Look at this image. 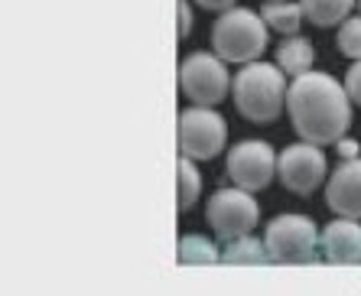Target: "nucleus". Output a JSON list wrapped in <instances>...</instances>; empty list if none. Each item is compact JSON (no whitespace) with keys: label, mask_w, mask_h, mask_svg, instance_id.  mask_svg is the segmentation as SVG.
I'll return each instance as SVG.
<instances>
[{"label":"nucleus","mask_w":361,"mask_h":296,"mask_svg":"<svg viewBox=\"0 0 361 296\" xmlns=\"http://www.w3.org/2000/svg\"><path fill=\"white\" fill-rule=\"evenodd\" d=\"M179 88L192 104L199 108H215L225 101L231 78L225 72V62L212 52H192L179 66Z\"/></svg>","instance_id":"0eeeda50"},{"label":"nucleus","mask_w":361,"mask_h":296,"mask_svg":"<svg viewBox=\"0 0 361 296\" xmlns=\"http://www.w3.org/2000/svg\"><path fill=\"white\" fill-rule=\"evenodd\" d=\"M264 247H267L270 261L280 264H310L319 247V231L316 221L296 211H286L267 225L264 231Z\"/></svg>","instance_id":"20e7f679"},{"label":"nucleus","mask_w":361,"mask_h":296,"mask_svg":"<svg viewBox=\"0 0 361 296\" xmlns=\"http://www.w3.org/2000/svg\"><path fill=\"white\" fill-rule=\"evenodd\" d=\"M277 176L286 192L293 195L316 192L319 183L326 179V153L316 144H306V140L283 147L277 156Z\"/></svg>","instance_id":"1a4fd4ad"},{"label":"nucleus","mask_w":361,"mask_h":296,"mask_svg":"<svg viewBox=\"0 0 361 296\" xmlns=\"http://www.w3.org/2000/svg\"><path fill=\"white\" fill-rule=\"evenodd\" d=\"M358 140H348V137H342V140H338L336 144V153L338 156H342V160H355V156H358Z\"/></svg>","instance_id":"4be33fe9"},{"label":"nucleus","mask_w":361,"mask_h":296,"mask_svg":"<svg viewBox=\"0 0 361 296\" xmlns=\"http://www.w3.org/2000/svg\"><path fill=\"white\" fill-rule=\"evenodd\" d=\"M345 92H348V98L361 108V62H355V66L345 72Z\"/></svg>","instance_id":"6ab92c4d"},{"label":"nucleus","mask_w":361,"mask_h":296,"mask_svg":"<svg viewBox=\"0 0 361 296\" xmlns=\"http://www.w3.org/2000/svg\"><path fill=\"white\" fill-rule=\"evenodd\" d=\"M212 46L221 62H257V56L267 49V23L251 7L228 10L212 26Z\"/></svg>","instance_id":"7ed1b4c3"},{"label":"nucleus","mask_w":361,"mask_h":296,"mask_svg":"<svg viewBox=\"0 0 361 296\" xmlns=\"http://www.w3.org/2000/svg\"><path fill=\"white\" fill-rule=\"evenodd\" d=\"M322 261L329 264H358L361 261V225L358 218L329 221L319 235Z\"/></svg>","instance_id":"9b49d317"},{"label":"nucleus","mask_w":361,"mask_h":296,"mask_svg":"<svg viewBox=\"0 0 361 296\" xmlns=\"http://www.w3.org/2000/svg\"><path fill=\"white\" fill-rule=\"evenodd\" d=\"M264 4H280V0H264Z\"/></svg>","instance_id":"5701e85b"},{"label":"nucleus","mask_w":361,"mask_h":296,"mask_svg":"<svg viewBox=\"0 0 361 296\" xmlns=\"http://www.w3.org/2000/svg\"><path fill=\"white\" fill-rule=\"evenodd\" d=\"M205 221L215 231L219 241H238V238L251 235L261 221V209L244 189H215L212 199L205 202Z\"/></svg>","instance_id":"423d86ee"},{"label":"nucleus","mask_w":361,"mask_h":296,"mask_svg":"<svg viewBox=\"0 0 361 296\" xmlns=\"http://www.w3.org/2000/svg\"><path fill=\"white\" fill-rule=\"evenodd\" d=\"M228 179L244 192H261L277 176V153L267 140H238L225 156Z\"/></svg>","instance_id":"6e6552de"},{"label":"nucleus","mask_w":361,"mask_h":296,"mask_svg":"<svg viewBox=\"0 0 361 296\" xmlns=\"http://www.w3.org/2000/svg\"><path fill=\"white\" fill-rule=\"evenodd\" d=\"M176 140H179V156H185V160H192V163L215 160L225 150L228 124L212 108H199L195 104V108H185L179 114Z\"/></svg>","instance_id":"39448f33"},{"label":"nucleus","mask_w":361,"mask_h":296,"mask_svg":"<svg viewBox=\"0 0 361 296\" xmlns=\"http://www.w3.org/2000/svg\"><path fill=\"white\" fill-rule=\"evenodd\" d=\"M192 30V10H189V0H179V36H189Z\"/></svg>","instance_id":"412c9836"},{"label":"nucleus","mask_w":361,"mask_h":296,"mask_svg":"<svg viewBox=\"0 0 361 296\" xmlns=\"http://www.w3.org/2000/svg\"><path fill=\"white\" fill-rule=\"evenodd\" d=\"M326 205L342 218H361V156L342 160L326 186Z\"/></svg>","instance_id":"9d476101"},{"label":"nucleus","mask_w":361,"mask_h":296,"mask_svg":"<svg viewBox=\"0 0 361 296\" xmlns=\"http://www.w3.org/2000/svg\"><path fill=\"white\" fill-rule=\"evenodd\" d=\"M221 254L209 238L183 235L179 238V264H215Z\"/></svg>","instance_id":"2eb2a0df"},{"label":"nucleus","mask_w":361,"mask_h":296,"mask_svg":"<svg viewBox=\"0 0 361 296\" xmlns=\"http://www.w3.org/2000/svg\"><path fill=\"white\" fill-rule=\"evenodd\" d=\"M336 46H338V52H342L345 59L361 62V13L352 17V20H345V23L338 26Z\"/></svg>","instance_id":"a211bd4d"},{"label":"nucleus","mask_w":361,"mask_h":296,"mask_svg":"<svg viewBox=\"0 0 361 296\" xmlns=\"http://www.w3.org/2000/svg\"><path fill=\"white\" fill-rule=\"evenodd\" d=\"M202 192V176L199 169L192 166V160H179V211H189L195 202H199Z\"/></svg>","instance_id":"f3484780"},{"label":"nucleus","mask_w":361,"mask_h":296,"mask_svg":"<svg viewBox=\"0 0 361 296\" xmlns=\"http://www.w3.org/2000/svg\"><path fill=\"white\" fill-rule=\"evenodd\" d=\"M312 59H316V49H312V42L306 36H286L277 46L280 72H286V75H293V78L302 75V72H310Z\"/></svg>","instance_id":"f8f14e48"},{"label":"nucleus","mask_w":361,"mask_h":296,"mask_svg":"<svg viewBox=\"0 0 361 296\" xmlns=\"http://www.w3.org/2000/svg\"><path fill=\"white\" fill-rule=\"evenodd\" d=\"M221 257H225L228 264H264V261H270L264 241H254L251 235L238 238V241H228V247H225Z\"/></svg>","instance_id":"dca6fc26"},{"label":"nucleus","mask_w":361,"mask_h":296,"mask_svg":"<svg viewBox=\"0 0 361 296\" xmlns=\"http://www.w3.org/2000/svg\"><path fill=\"white\" fill-rule=\"evenodd\" d=\"M261 17H264V23H267V30H274V33L300 36V26H302V17H306V13H302L300 4H286V0H280V4H264Z\"/></svg>","instance_id":"ddd939ff"},{"label":"nucleus","mask_w":361,"mask_h":296,"mask_svg":"<svg viewBox=\"0 0 361 296\" xmlns=\"http://www.w3.org/2000/svg\"><path fill=\"white\" fill-rule=\"evenodd\" d=\"M358 10H361V0H358Z\"/></svg>","instance_id":"b1692460"},{"label":"nucleus","mask_w":361,"mask_h":296,"mask_svg":"<svg viewBox=\"0 0 361 296\" xmlns=\"http://www.w3.org/2000/svg\"><path fill=\"white\" fill-rule=\"evenodd\" d=\"M300 7L312 26H336L348 20L355 0H300Z\"/></svg>","instance_id":"4468645a"},{"label":"nucleus","mask_w":361,"mask_h":296,"mask_svg":"<svg viewBox=\"0 0 361 296\" xmlns=\"http://www.w3.org/2000/svg\"><path fill=\"white\" fill-rule=\"evenodd\" d=\"M290 124L306 144H338L352 124V98L326 72H302L286 92Z\"/></svg>","instance_id":"f257e3e1"},{"label":"nucleus","mask_w":361,"mask_h":296,"mask_svg":"<svg viewBox=\"0 0 361 296\" xmlns=\"http://www.w3.org/2000/svg\"><path fill=\"white\" fill-rule=\"evenodd\" d=\"M290 85L274 62H247L231 82V101L238 114L251 124H270L280 118Z\"/></svg>","instance_id":"f03ea898"},{"label":"nucleus","mask_w":361,"mask_h":296,"mask_svg":"<svg viewBox=\"0 0 361 296\" xmlns=\"http://www.w3.org/2000/svg\"><path fill=\"white\" fill-rule=\"evenodd\" d=\"M192 4H199L202 10H212V13H228V10H235L238 0H192Z\"/></svg>","instance_id":"aec40b11"}]
</instances>
